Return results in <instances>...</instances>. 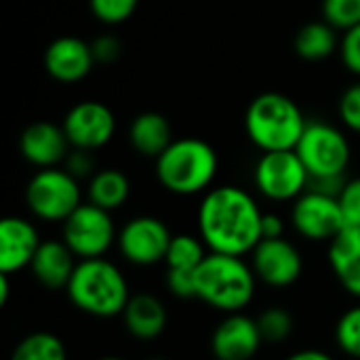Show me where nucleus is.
<instances>
[{"mask_svg":"<svg viewBox=\"0 0 360 360\" xmlns=\"http://www.w3.org/2000/svg\"><path fill=\"white\" fill-rule=\"evenodd\" d=\"M262 209L236 186H219L205 194L198 207V234L213 253L245 257L262 240Z\"/></svg>","mask_w":360,"mask_h":360,"instance_id":"f257e3e1","label":"nucleus"},{"mask_svg":"<svg viewBox=\"0 0 360 360\" xmlns=\"http://www.w3.org/2000/svg\"><path fill=\"white\" fill-rule=\"evenodd\" d=\"M65 293L74 308L95 319L122 316L131 300L129 283L122 270L105 257L80 259Z\"/></svg>","mask_w":360,"mask_h":360,"instance_id":"f03ea898","label":"nucleus"},{"mask_svg":"<svg viewBox=\"0 0 360 360\" xmlns=\"http://www.w3.org/2000/svg\"><path fill=\"white\" fill-rule=\"evenodd\" d=\"M196 278V300L213 310L234 314L243 312L255 295L257 276L243 257L213 253L202 259L194 272Z\"/></svg>","mask_w":360,"mask_h":360,"instance_id":"7ed1b4c3","label":"nucleus"},{"mask_svg":"<svg viewBox=\"0 0 360 360\" xmlns=\"http://www.w3.org/2000/svg\"><path fill=\"white\" fill-rule=\"evenodd\" d=\"M306 124L300 105L283 93L257 95L245 114L247 135L262 152L295 150Z\"/></svg>","mask_w":360,"mask_h":360,"instance_id":"20e7f679","label":"nucleus"},{"mask_svg":"<svg viewBox=\"0 0 360 360\" xmlns=\"http://www.w3.org/2000/svg\"><path fill=\"white\" fill-rule=\"evenodd\" d=\"M217 152L202 139H175L156 158V177L160 186L179 196L205 192L217 175Z\"/></svg>","mask_w":360,"mask_h":360,"instance_id":"39448f33","label":"nucleus"},{"mask_svg":"<svg viewBox=\"0 0 360 360\" xmlns=\"http://www.w3.org/2000/svg\"><path fill=\"white\" fill-rule=\"evenodd\" d=\"M27 209L42 221H65L80 205V184L65 169H40L25 188Z\"/></svg>","mask_w":360,"mask_h":360,"instance_id":"423d86ee","label":"nucleus"},{"mask_svg":"<svg viewBox=\"0 0 360 360\" xmlns=\"http://www.w3.org/2000/svg\"><path fill=\"white\" fill-rule=\"evenodd\" d=\"M61 240L78 259H95L103 257L112 249L114 240H118V236L110 211L93 202H82L63 221Z\"/></svg>","mask_w":360,"mask_h":360,"instance_id":"0eeeda50","label":"nucleus"},{"mask_svg":"<svg viewBox=\"0 0 360 360\" xmlns=\"http://www.w3.org/2000/svg\"><path fill=\"white\" fill-rule=\"evenodd\" d=\"M295 152L310 177L344 175L350 162V143L346 135L327 122H308Z\"/></svg>","mask_w":360,"mask_h":360,"instance_id":"6e6552de","label":"nucleus"},{"mask_svg":"<svg viewBox=\"0 0 360 360\" xmlns=\"http://www.w3.org/2000/svg\"><path fill=\"white\" fill-rule=\"evenodd\" d=\"M255 186L268 200H295L308 190L310 173L295 150L264 152L253 171Z\"/></svg>","mask_w":360,"mask_h":360,"instance_id":"1a4fd4ad","label":"nucleus"},{"mask_svg":"<svg viewBox=\"0 0 360 360\" xmlns=\"http://www.w3.org/2000/svg\"><path fill=\"white\" fill-rule=\"evenodd\" d=\"M171 238L173 234L162 219L139 215L120 228L118 249L129 264L137 268H150L165 262Z\"/></svg>","mask_w":360,"mask_h":360,"instance_id":"9d476101","label":"nucleus"},{"mask_svg":"<svg viewBox=\"0 0 360 360\" xmlns=\"http://www.w3.org/2000/svg\"><path fill=\"white\" fill-rule=\"evenodd\" d=\"M291 224L295 232L308 240H327L331 243L344 228L346 219L335 196L306 190L295 198L291 211Z\"/></svg>","mask_w":360,"mask_h":360,"instance_id":"9b49d317","label":"nucleus"},{"mask_svg":"<svg viewBox=\"0 0 360 360\" xmlns=\"http://www.w3.org/2000/svg\"><path fill=\"white\" fill-rule=\"evenodd\" d=\"M251 268L259 283L287 289L295 285L304 272V259L295 245L283 238H264L251 253Z\"/></svg>","mask_w":360,"mask_h":360,"instance_id":"f8f14e48","label":"nucleus"},{"mask_svg":"<svg viewBox=\"0 0 360 360\" xmlns=\"http://www.w3.org/2000/svg\"><path fill=\"white\" fill-rule=\"evenodd\" d=\"M63 131L72 148L97 150L103 148L116 131V118L101 101H80L72 105L63 118Z\"/></svg>","mask_w":360,"mask_h":360,"instance_id":"ddd939ff","label":"nucleus"},{"mask_svg":"<svg viewBox=\"0 0 360 360\" xmlns=\"http://www.w3.org/2000/svg\"><path fill=\"white\" fill-rule=\"evenodd\" d=\"M262 344L264 338L257 319L240 312L228 314L211 335V352L215 360H253Z\"/></svg>","mask_w":360,"mask_h":360,"instance_id":"4468645a","label":"nucleus"},{"mask_svg":"<svg viewBox=\"0 0 360 360\" xmlns=\"http://www.w3.org/2000/svg\"><path fill=\"white\" fill-rule=\"evenodd\" d=\"M95 63L91 44L76 36L55 38L44 51V70L57 82H78Z\"/></svg>","mask_w":360,"mask_h":360,"instance_id":"2eb2a0df","label":"nucleus"},{"mask_svg":"<svg viewBox=\"0 0 360 360\" xmlns=\"http://www.w3.org/2000/svg\"><path fill=\"white\" fill-rule=\"evenodd\" d=\"M70 139L63 131V127H57L46 120L32 122L30 127L23 129L19 137V150L21 156L40 169H51L57 167L59 162L65 160L70 154Z\"/></svg>","mask_w":360,"mask_h":360,"instance_id":"dca6fc26","label":"nucleus"},{"mask_svg":"<svg viewBox=\"0 0 360 360\" xmlns=\"http://www.w3.org/2000/svg\"><path fill=\"white\" fill-rule=\"evenodd\" d=\"M42 240L32 221L23 217H4L0 221V272L15 274L30 268Z\"/></svg>","mask_w":360,"mask_h":360,"instance_id":"f3484780","label":"nucleus"},{"mask_svg":"<svg viewBox=\"0 0 360 360\" xmlns=\"http://www.w3.org/2000/svg\"><path fill=\"white\" fill-rule=\"evenodd\" d=\"M76 264V255L63 240H42L30 264V272L46 289H65Z\"/></svg>","mask_w":360,"mask_h":360,"instance_id":"a211bd4d","label":"nucleus"},{"mask_svg":"<svg viewBox=\"0 0 360 360\" xmlns=\"http://www.w3.org/2000/svg\"><path fill=\"white\" fill-rule=\"evenodd\" d=\"M122 323L131 338L141 340V342H152L165 333L169 314H167L165 304L156 295L135 293L131 295L122 312Z\"/></svg>","mask_w":360,"mask_h":360,"instance_id":"6ab92c4d","label":"nucleus"},{"mask_svg":"<svg viewBox=\"0 0 360 360\" xmlns=\"http://www.w3.org/2000/svg\"><path fill=\"white\" fill-rule=\"evenodd\" d=\"M327 259L344 291L360 300V228H344L329 243Z\"/></svg>","mask_w":360,"mask_h":360,"instance_id":"aec40b11","label":"nucleus"},{"mask_svg":"<svg viewBox=\"0 0 360 360\" xmlns=\"http://www.w3.org/2000/svg\"><path fill=\"white\" fill-rule=\"evenodd\" d=\"M129 141L135 152L148 158H158L175 139L167 116L158 112H143L135 116L129 127Z\"/></svg>","mask_w":360,"mask_h":360,"instance_id":"412c9836","label":"nucleus"},{"mask_svg":"<svg viewBox=\"0 0 360 360\" xmlns=\"http://www.w3.org/2000/svg\"><path fill=\"white\" fill-rule=\"evenodd\" d=\"M86 192H89V202H93L105 211H114L127 202V198L131 194V184L122 171L103 169L91 177Z\"/></svg>","mask_w":360,"mask_h":360,"instance_id":"4be33fe9","label":"nucleus"},{"mask_svg":"<svg viewBox=\"0 0 360 360\" xmlns=\"http://www.w3.org/2000/svg\"><path fill=\"white\" fill-rule=\"evenodd\" d=\"M338 30L327 21H310L295 34V53L308 61H321L335 53Z\"/></svg>","mask_w":360,"mask_h":360,"instance_id":"5701e85b","label":"nucleus"},{"mask_svg":"<svg viewBox=\"0 0 360 360\" xmlns=\"http://www.w3.org/2000/svg\"><path fill=\"white\" fill-rule=\"evenodd\" d=\"M11 360H68V350L55 333L34 331L15 346Z\"/></svg>","mask_w":360,"mask_h":360,"instance_id":"b1692460","label":"nucleus"},{"mask_svg":"<svg viewBox=\"0 0 360 360\" xmlns=\"http://www.w3.org/2000/svg\"><path fill=\"white\" fill-rule=\"evenodd\" d=\"M207 245L202 238L192 236V234H177L171 238L165 264L167 268L173 270H190L196 272V268L202 264V259L207 257Z\"/></svg>","mask_w":360,"mask_h":360,"instance_id":"393cba45","label":"nucleus"},{"mask_svg":"<svg viewBox=\"0 0 360 360\" xmlns=\"http://www.w3.org/2000/svg\"><path fill=\"white\" fill-rule=\"evenodd\" d=\"M257 327L266 344H283L293 333V316L283 306H270L257 316Z\"/></svg>","mask_w":360,"mask_h":360,"instance_id":"a878e982","label":"nucleus"},{"mask_svg":"<svg viewBox=\"0 0 360 360\" xmlns=\"http://www.w3.org/2000/svg\"><path fill=\"white\" fill-rule=\"evenodd\" d=\"M335 342L344 354L360 360V304L340 316L335 325Z\"/></svg>","mask_w":360,"mask_h":360,"instance_id":"bb28decb","label":"nucleus"},{"mask_svg":"<svg viewBox=\"0 0 360 360\" xmlns=\"http://www.w3.org/2000/svg\"><path fill=\"white\" fill-rule=\"evenodd\" d=\"M323 17L335 30H350L360 23V0H323Z\"/></svg>","mask_w":360,"mask_h":360,"instance_id":"cd10ccee","label":"nucleus"},{"mask_svg":"<svg viewBox=\"0 0 360 360\" xmlns=\"http://www.w3.org/2000/svg\"><path fill=\"white\" fill-rule=\"evenodd\" d=\"M93 15L108 25H116L127 21L135 11L139 0H89Z\"/></svg>","mask_w":360,"mask_h":360,"instance_id":"c85d7f7f","label":"nucleus"},{"mask_svg":"<svg viewBox=\"0 0 360 360\" xmlns=\"http://www.w3.org/2000/svg\"><path fill=\"white\" fill-rule=\"evenodd\" d=\"M338 200L346 219V228H360V177L346 181Z\"/></svg>","mask_w":360,"mask_h":360,"instance_id":"c756f323","label":"nucleus"},{"mask_svg":"<svg viewBox=\"0 0 360 360\" xmlns=\"http://www.w3.org/2000/svg\"><path fill=\"white\" fill-rule=\"evenodd\" d=\"M165 283H167V289L171 291L173 297H177V300H196V278H194V272L167 268Z\"/></svg>","mask_w":360,"mask_h":360,"instance_id":"7c9ffc66","label":"nucleus"},{"mask_svg":"<svg viewBox=\"0 0 360 360\" xmlns=\"http://www.w3.org/2000/svg\"><path fill=\"white\" fill-rule=\"evenodd\" d=\"M340 116L344 124L360 133V84L350 86L340 99Z\"/></svg>","mask_w":360,"mask_h":360,"instance_id":"2f4dec72","label":"nucleus"},{"mask_svg":"<svg viewBox=\"0 0 360 360\" xmlns=\"http://www.w3.org/2000/svg\"><path fill=\"white\" fill-rule=\"evenodd\" d=\"M340 51H342L344 65L350 72L360 74V23L344 32V38L340 42Z\"/></svg>","mask_w":360,"mask_h":360,"instance_id":"473e14b6","label":"nucleus"},{"mask_svg":"<svg viewBox=\"0 0 360 360\" xmlns=\"http://www.w3.org/2000/svg\"><path fill=\"white\" fill-rule=\"evenodd\" d=\"M65 171L70 175H74L76 179H82V177H93V169H95V162H93V156H91V150H80V148H72L70 154L65 156Z\"/></svg>","mask_w":360,"mask_h":360,"instance_id":"72a5a7b5","label":"nucleus"},{"mask_svg":"<svg viewBox=\"0 0 360 360\" xmlns=\"http://www.w3.org/2000/svg\"><path fill=\"white\" fill-rule=\"evenodd\" d=\"M91 49L97 63H114L120 57L122 44L116 36H99L95 42H91Z\"/></svg>","mask_w":360,"mask_h":360,"instance_id":"f704fd0d","label":"nucleus"},{"mask_svg":"<svg viewBox=\"0 0 360 360\" xmlns=\"http://www.w3.org/2000/svg\"><path fill=\"white\" fill-rule=\"evenodd\" d=\"M285 221L276 213H264L262 217V240L264 238H283Z\"/></svg>","mask_w":360,"mask_h":360,"instance_id":"c9c22d12","label":"nucleus"},{"mask_svg":"<svg viewBox=\"0 0 360 360\" xmlns=\"http://www.w3.org/2000/svg\"><path fill=\"white\" fill-rule=\"evenodd\" d=\"M285 360H335L331 354L323 352V350H300L293 352L291 356H287Z\"/></svg>","mask_w":360,"mask_h":360,"instance_id":"e433bc0d","label":"nucleus"},{"mask_svg":"<svg viewBox=\"0 0 360 360\" xmlns=\"http://www.w3.org/2000/svg\"><path fill=\"white\" fill-rule=\"evenodd\" d=\"M8 276H11V274H2V272H0V306H6V302H8V297H11Z\"/></svg>","mask_w":360,"mask_h":360,"instance_id":"4c0bfd02","label":"nucleus"},{"mask_svg":"<svg viewBox=\"0 0 360 360\" xmlns=\"http://www.w3.org/2000/svg\"><path fill=\"white\" fill-rule=\"evenodd\" d=\"M99 360H124V359H118V356H105V359H99Z\"/></svg>","mask_w":360,"mask_h":360,"instance_id":"58836bf2","label":"nucleus"},{"mask_svg":"<svg viewBox=\"0 0 360 360\" xmlns=\"http://www.w3.org/2000/svg\"><path fill=\"white\" fill-rule=\"evenodd\" d=\"M148 360H169V359H162V356H154V359H148Z\"/></svg>","mask_w":360,"mask_h":360,"instance_id":"ea45409f","label":"nucleus"}]
</instances>
